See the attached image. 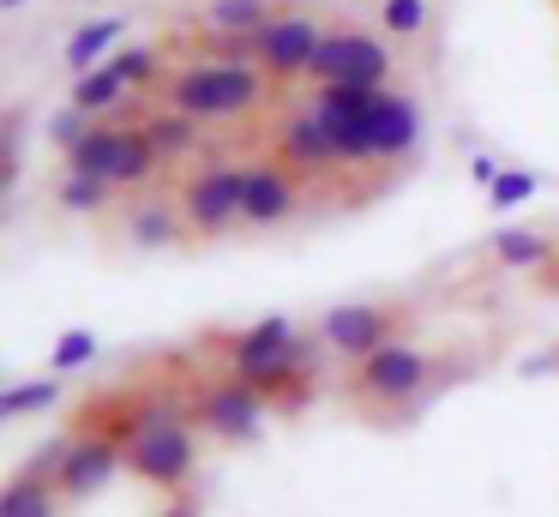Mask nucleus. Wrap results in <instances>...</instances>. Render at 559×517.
Returning a JSON list of instances; mask_svg holds the SVG:
<instances>
[{
	"instance_id": "obj_4",
	"label": "nucleus",
	"mask_w": 559,
	"mask_h": 517,
	"mask_svg": "<svg viewBox=\"0 0 559 517\" xmlns=\"http://www.w3.org/2000/svg\"><path fill=\"white\" fill-rule=\"evenodd\" d=\"M433 373H439V361L427 355L421 343L391 337L379 355H367L361 367L349 373V391L373 409H415L427 397V385H433Z\"/></svg>"
},
{
	"instance_id": "obj_30",
	"label": "nucleus",
	"mask_w": 559,
	"mask_h": 517,
	"mask_svg": "<svg viewBox=\"0 0 559 517\" xmlns=\"http://www.w3.org/2000/svg\"><path fill=\"white\" fill-rule=\"evenodd\" d=\"M91 127H97V120H91L85 108L61 103V108H55V115H49V127H43V132H49V144H55V151L67 156V151H73V144L85 139V132H91Z\"/></svg>"
},
{
	"instance_id": "obj_5",
	"label": "nucleus",
	"mask_w": 559,
	"mask_h": 517,
	"mask_svg": "<svg viewBox=\"0 0 559 517\" xmlns=\"http://www.w3.org/2000/svg\"><path fill=\"white\" fill-rule=\"evenodd\" d=\"M397 55H391L385 31H361V24H331L325 43L313 55V84H355V91H385Z\"/></svg>"
},
{
	"instance_id": "obj_23",
	"label": "nucleus",
	"mask_w": 559,
	"mask_h": 517,
	"mask_svg": "<svg viewBox=\"0 0 559 517\" xmlns=\"http://www.w3.org/2000/svg\"><path fill=\"white\" fill-rule=\"evenodd\" d=\"M554 259V240L542 228H493V265L506 271H542Z\"/></svg>"
},
{
	"instance_id": "obj_19",
	"label": "nucleus",
	"mask_w": 559,
	"mask_h": 517,
	"mask_svg": "<svg viewBox=\"0 0 559 517\" xmlns=\"http://www.w3.org/2000/svg\"><path fill=\"white\" fill-rule=\"evenodd\" d=\"M139 132L151 139V151H157L163 163H181V156H193L199 144H205V120L181 115V108H151V115L139 120Z\"/></svg>"
},
{
	"instance_id": "obj_29",
	"label": "nucleus",
	"mask_w": 559,
	"mask_h": 517,
	"mask_svg": "<svg viewBox=\"0 0 559 517\" xmlns=\"http://www.w3.org/2000/svg\"><path fill=\"white\" fill-rule=\"evenodd\" d=\"M109 67L127 79V91H139V84H157V79H163V55H157V48H121Z\"/></svg>"
},
{
	"instance_id": "obj_1",
	"label": "nucleus",
	"mask_w": 559,
	"mask_h": 517,
	"mask_svg": "<svg viewBox=\"0 0 559 517\" xmlns=\"http://www.w3.org/2000/svg\"><path fill=\"white\" fill-rule=\"evenodd\" d=\"M187 421H193V403L145 397L121 427L127 469L139 481H151L157 493H169V500L193 487V469H199V427H187Z\"/></svg>"
},
{
	"instance_id": "obj_15",
	"label": "nucleus",
	"mask_w": 559,
	"mask_h": 517,
	"mask_svg": "<svg viewBox=\"0 0 559 517\" xmlns=\"http://www.w3.org/2000/svg\"><path fill=\"white\" fill-rule=\"evenodd\" d=\"M277 19L271 0H205V31L217 36V55L253 60V36Z\"/></svg>"
},
{
	"instance_id": "obj_11",
	"label": "nucleus",
	"mask_w": 559,
	"mask_h": 517,
	"mask_svg": "<svg viewBox=\"0 0 559 517\" xmlns=\"http://www.w3.org/2000/svg\"><path fill=\"white\" fill-rule=\"evenodd\" d=\"M127 469V439L121 433H109V427H91V433H73V451H67V463H61V500L67 505H85V500H97V493H109L115 487V475Z\"/></svg>"
},
{
	"instance_id": "obj_3",
	"label": "nucleus",
	"mask_w": 559,
	"mask_h": 517,
	"mask_svg": "<svg viewBox=\"0 0 559 517\" xmlns=\"http://www.w3.org/2000/svg\"><path fill=\"white\" fill-rule=\"evenodd\" d=\"M319 337H307L289 313H265L259 325H247L241 337H229V373L247 385H259L265 397H289V379H313L319 367Z\"/></svg>"
},
{
	"instance_id": "obj_18",
	"label": "nucleus",
	"mask_w": 559,
	"mask_h": 517,
	"mask_svg": "<svg viewBox=\"0 0 559 517\" xmlns=\"http://www.w3.org/2000/svg\"><path fill=\"white\" fill-rule=\"evenodd\" d=\"M127 36V19H115V12H103V19H85L73 36H67V48H61V60H67V72H91V67H109L115 60V43Z\"/></svg>"
},
{
	"instance_id": "obj_8",
	"label": "nucleus",
	"mask_w": 559,
	"mask_h": 517,
	"mask_svg": "<svg viewBox=\"0 0 559 517\" xmlns=\"http://www.w3.org/2000/svg\"><path fill=\"white\" fill-rule=\"evenodd\" d=\"M325 31H331V24H319L313 12L289 7V12H277V19L253 36V60L271 72V84L313 79V55H319V43H325Z\"/></svg>"
},
{
	"instance_id": "obj_28",
	"label": "nucleus",
	"mask_w": 559,
	"mask_h": 517,
	"mask_svg": "<svg viewBox=\"0 0 559 517\" xmlns=\"http://www.w3.org/2000/svg\"><path fill=\"white\" fill-rule=\"evenodd\" d=\"M97 361V331H61V343L49 349V373H79V367H91Z\"/></svg>"
},
{
	"instance_id": "obj_6",
	"label": "nucleus",
	"mask_w": 559,
	"mask_h": 517,
	"mask_svg": "<svg viewBox=\"0 0 559 517\" xmlns=\"http://www.w3.org/2000/svg\"><path fill=\"white\" fill-rule=\"evenodd\" d=\"M265 415H271V397L259 391V385L235 379V373H223V379L199 385V397H193V427L205 433V439H223V445L259 439Z\"/></svg>"
},
{
	"instance_id": "obj_10",
	"label": "nucleus",
	"mask_w": 559,
	"mask_h": 517,
	"mask_svg": "<svg viewBox=\"0 0 559 517\" xmlns=\"http://www.w3.org/2000/svg\"><path fill=\"white\" fill-rule=\"evenodd\" d=\"M313 337L331 349V355H343V361L361 367L367 355H379V349L397 337V313L379 307V301H337V307L319 313Z\"/></svg>"
},
{
	"instance_id": "obj_20",
	"label": "nucleus",
	"mask_w": 559,
	"mask_h": 517,
	"mask_svg": "<svg viewBox=\"0 0 559 517\" xmlns=\"http://www.w3.org/2000/svg\"><path fill=\"white\" fill-rule=\"evenodd\" d=\"M127 96L133 91H127V79L115 67H91V72H79V79L67 84V103L85 108L91 120H115L127 108Z\"/></svg>"
},
{
	"instance_id": "obj_33",
	"label": "nucleus",
	"mask_w": 559,
	"mask_h": 517,
	"mask_svg": "<svg viewBox=\"0 0 559 517\" xmlns=\"http://www.w3.org/2000/svg\"><path fill=\"white\" fill-rule=\"evenodd\" d=\"M157 517H199V505H193V500H187V493H175V500H169V505H163V512H157Z\"/></svg>"
},
{
	"instance_id": "obj_13",
	"label": "nucleus",
	"mask_w": 559,
	"mask_h": 517,
	"mask_svg": "<svg viewBox=\"0 0 559 517\" xmlns=\"http://www.w3.org/2000/svg\"><path fill=\"white\" fill-rule=\"evenodd\" d=\"M301 211V180L289 163H247V199H241V223L247 228H271L289 223Z\"/></svg>"
},
{
	"instance_id": "obj_34",
	"label": "nucleus",
	"mask_w": 559,
	"mask_h": 517,
	"mask_svg": "<svg viewBox=\"0 0 559 517\" xmlns=\"http://www.w3.org/2000/svg\"><path fill=\"white\" fill-rule=\"evenodd\" d=\"M19 7H31V0H0V12H19Z\"/></svg>"
},
{
	"instance_id": "obj_14",
	"label": "nucleus",
	"mask_w": 559,
	"mask_h": 517,
	"mask_svg": "<svg viewBox=\"0 0 559 517\" xmlns=\"http://www.w3.org/2000/svg\"><path fill=\"white\" fill-rule=\"evenodd\" d=\"M415 144H421V103L385 84L373 108V163H403V156H415Z\"/></svg>"
},
{
	"instance_id": "obj_25",
	"label": "nucleus",
	"mask_w": 559,
	"mask_h": 517,
	"mask_svg": "<svg viewBox=\"0 0 559 517\" xmlns=\"http://www.w3.org/2000/svg\"><path fill=\"white\" fill-rule=\"evenodd\" d=\"M109 199H115L109 180H85V175H67L61 187H55V204L73 211V216H103V211H109Z\"/></svg>"
},
{
	"instance_id": "obj_32",
	"label": "nucleus",
	"mask_w": 559,
	"mask_h": 517,
	"mask_svg": "<svg viewBox=\"0 0 559 517\" xmlns=\"http://www.w3.org/2000/svg\"><path fill=\"white\" fill-rule=\"evenodd\" d=\"M523 379H547V373H559V349H542V355H523L518 361Z\"/></svg>"
},
{
	"instance_id": "obj_2",
	"label": "nucleus",
	"mask_w": 559,
	"mask_h": 517,
	"mask_svg": "<svg viewBox=\"0 0 559 517\" xmlns=\"http://www.w3.org/2000/svg\"><path fill=\"white\" fill-rule=\"evenodd\" d=\"M169 91V108L193 120H241L265 103L271 91V72L259 60H241V55H205V60H187L163 79Z\"/></svg>"
},
{
	"instance_id": "obj_22",
	"label": "nucleus",
	"mask_w": 559,
	"mask_h": 517,
	"mask_svg": "<svg viewBox=\"0 0 559 517\" xmlns=\"http://www.w3.org/2000/svg\"><path fill=\"white\" fill-rule=\"evenodd\" d=\"M157 175H163V156L151 151L139 120H127V144H121V163H115V192H151Z\"/></svg>"
},
{
	"instance_id": "obj_31",
	"label": "nucleus",
	"mask_w": 559,
	"mask_h": 517,
	"mask_svg": "<svg viewBox=\"0 0 559 517\" xmlns=\"http://www.w3.org/2000/svg\"><path fill=\"white\" fill-rule=\"evenodd\" d=\"M499 175H506V163H499V156H487V151H475V156H469V180H475L481 192H493V180H499Z\"/></svg>"
},
{
	"instance_id": "obj_7",
	"label": "nucleus",
	"mask_w": 559,
	"mask_h": 517,
	"mask_svg": "<svg viewBox=\"0 0 559 517\" xmlns=\"http://www.w3.org/2000/svg\"><path fill=\"white\" fill-rule=\"evenodd\" d=\"M241 199H247V163H199L175 192L193 235H229L241 223Z\"/></svg>"
},
{
	"instance_id": "obj_24",
	"label": "nucleus",
	"mask_w": 559,
	"mask_h": 517,
	"mask_svg": "<svg viewBox=\"0 0 559 517\" xmlns=\"http://www.w3.org/2000/svg\"><path fill=\"white\" fill-rule=\"evenodd\" d=\"M61 403V373H43V379H19L0 391V421H25V415H43V409Z\"/></svg>"
},
{
	"instance_id": "obj_12",
	"label": "nucleus",
	"mask_w": 559,
	"mask_h": 517,
	"mask_svg": "<svg viewBox=\"0 0 559 517\" xmlns=\"http://www.w3.org/2000/svg\"><path fill=\"white\" fill-rule=\"evenodd\" d=\"M277 163H289L295 175H325V168H343L337 144H331L325 120L313 115V103L289 108V115L277 120Z\"/></svg>"
},
{
	"instance_id": "obj_16",
	"label": "nucleus",
	"mask_w": 559,
	"mask_h": 517,
	"mask_svg": "<svg viewBox=\"0 0 559 517\" xmlns=\"http://www.w3.org/2000/svg\"><path fill=\"white\" fill-rule=\"evenodd\" d=\"M127 247H139V252H163V247H175V240L187 235V216H181V204L175 199H139V204H127Z\"/></svg>"
},
{
	"instance_id": "obj_27",
	"label": "nucleus",
	"mask_w": 559,
	"mask_h": 517,
	"mask_svg": "<svg viewBox=\"0 0 559 517\" xmlns=\"http://www.w3.org/2000/svg\"><path fill=\"white\" fill-rule=\"evenodd\" d=\"M535 192H542V175L535 168H506V175L493 180V192H487V211H518V204H530Z\"/></svg>"
},
{
	"instance_id": "obj_35",
	"label": "nucleus",
	"mask_w": 559,
	"mask_h": 517,
	"mask_svg": "<svg viewBox=\"0 0 559 517\" xmlns=\"http://www.w3.org/2000/svg\"><path fill=\"white\" fill-rule=\"evenodd\" d=\"M91 7H97V0H91Z\"/></svg>"
},
{
	"instance_id": "obj_9",
	"label": "nucleus",
	"mask_w": 559,
	"mask_h": 517,
	"mask_svg": "<svg viewBox=\"0 0 559 517\" xmlns=\"http://www.w3.org/2000/svg\"><path fill=\"white\" fill-rule=\"evenodd\" d=\"M307 103H313L319 120H325V132H331V144H337L343 168H367V163H373V108H379V91L319 84Z\"/></svg>"
},
{
	"instance_id": "obj_26",
	"label": "nucleus",
	"mask_w": 559,
	"mask_h": 517,
	"mask_svg": "<svg viewBox=\"0 0 559 517\" xmlns=\"http://www.w3.org/2000/svg\"><path fill=\"white\" fill-rule=\"evenodd\" d=\"M379 31L391 43H409L427 31V0H379Z\"/></svg>"
},
{
	"instance_id": "obj_21",
	"label": "nucleus",
	"mask_w": 559,
	"mask_h": 517,
	"mask_svg": "<svg viewBox=\"0 0 559 517\" xmlns=\"http://www.w3.org/2000/svg\"><path fill=\"white\" fill-rule=\"evenodd\" d=\"M61 487L43 475H31V469H19L7 487H0V517H61Z\"/></svg>"
},
{
	"instance_id": "obj_17",
	"label": "nucleus",
	"mask_w": 559,
	"mask_h": 517,
	"mask_svg": "<svg viewBox=\"0 0 559 517\" xmlns=\"http://www.w3.org/2000/svg\"><path fill=\"white\" fill-rule=\"evenodd\" d=\"M121 144H127V120H97L85 139L67 151V175H85V180H109L115 187V163H121Z\"/></svg>"
}]
</instances>
